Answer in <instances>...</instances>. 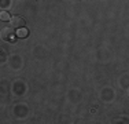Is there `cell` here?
Wrapping results in <instances>:
<instances>
[{"instance_id": "cell-1", "label": "cell", "mask_w": 129, "mask_h": 124, "mask_svg": "<svg viewBox=\"0 0 129 124\" xmlns=\"http://www.w3.org/2000/svg\"><path fill=\"white\" fill-rule=\"evenodd\" d=\"M10 24H11V26H13V28H15V29H19V28H23V26H25V21H23V18L18 17V15L11 17Z\"/></svg>"}, {"instance_id": "cell-2", "label": "cell", "mask_w": 129, "mask_h": 124, "mask_svg": "<svg viewBox=\"0 0 129 124\" xmlns=\"http://www.w3.org/2000/svg\"><path fill=\"white\" fill-rule=\"evenodd\" d=\"M13 35H14L13 26H11V28H4V29L2 30V39H3V40H10V39H13Z\"/></svg>"}, {"instance_id": "cell-3", "label": "cell", "mask_w": 129, "mask_h": 124, "mask_svg": "<svg viewBox=\"0 0 129 124\" xmlns=\"http://www.w3.org/2000/svg\"><path fill=\"white\" fill-rule=\"evenodd\" d=\"M27 33H29V32H27L26 28H19V29L17 30V36H18V37H21V39L26 37V36H27Z\"/></svg>"}, {"instance_id": "cell-4", "label": "cell", "mask_w": 129, "mask_h": 124, "mask_svg": "<svg viewBox=\"0 0 129 124\" xmlns=\"http://www.w3.org/2000/svg\"><path fill=\"white\" fill-rule=\"evenodd\" d=\"M0 18H2V21H8V19H11L10 14H8L7 11H2V14H0Z\"/></svg>"}, {"instance_id": "cell-5", "label": "cell", "mask_w": 129, "mask_h": 124, "mask_svg": "<svg viewBox=\"0 0 129 124\" xmlns=\"http://www.w3.org/2000/svg\"><path fill=\"white\" fill-rule=\"evenodd\" d=\"M128 95H129V88H128Z\"/></svg>"}]
</instances>
